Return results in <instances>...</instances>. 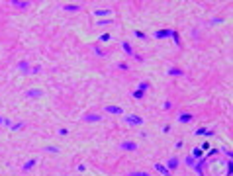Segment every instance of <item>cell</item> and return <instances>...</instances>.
I'll use <instances>...</instances> for the list:
<instances>
[{
	"instance_id": "obj_22",
	"label": "cell",
	"mask_w": 233,
	"mask_h": 176,
	"mask_svg": "<svg viewBox=\"0 0 233 176\" xmlns=\"http://www.w3.org/2000/svg\"><path fill=\"white\" fill-rule=\"evenodd\" d=\"M43 151H47V153H59L61 149H59V147H43Z\"/></svg>"
},
{
	"instance_id": "obj_3",
	"label": "cell",
	"mask_w": 233,
	"mask_h": 176,
	"mask_svg": "<svg viewBox=\"0 0 233 176\" xmlns=\"http://www.w3.org/2000/svg\"><path fill=\"white\" fill-rule=\"evenodd\" d=\"M176 120H178L180 123H190V121H194V115L188 114V112H182V114H178Z\"/></svg>"
},
{
	"instance_id": "obj_12",
	"label": "cell",
	"mask_w": 233,
	"mask_h": 176,
	"mask_svg": "<svg viewBox=\"0 0 233 176\" xmlns=\"http://www.w3.org/2000/svg\"><path fill=\"white\" fill-rule=\"evenodd\" d=\"M155 170H157L159 174H165V176H171V172H169V170H166V166H165L163 163H157V164H155Z\"/></svg>"
},
{
	"instance_id": "obj_7",
	"label": "cell",
	"mask_w": 233,
	"mask_h": 176,
	"mask_svg": "<svg viewBox=\"0 0 233 176\" xmlns=\"http://www.w3.org/2000/svg\"><path fill=\"white\" fill-rule=\"evenodd\" d=\"M121 49H123V51H126V53H127V57H131V59L135 57V51H133V47L129 45L127 41H121Z\"/></svg>"
},
{
	"instance_id": "obj_6",
	"label": "cell",
	"mask_w": 233,
	"mask_h": 176,
	"mask_svg": "<svg viewBox=\"0 0 233 176\" xmlns=\"http://www.w3.org/2000/svg\"><path fill=\"white\" fill-rule=\"evenodd\" d=\"M118 149L120 151H137V143H120Z\"/></svg>"
},
{
	"instance_id": "obj_32",
	"label": "cell",
	"mask_w": 233,
	"mask_h": 176,
	"mask_svg": "<svg viewBox=\"0 0 233 176\" xmlns=\"http://www.w3.org/2000/svg\"><path fill=\"white\" fill-rule=\"evenodd\" d=\"M108 39H110V33H104V35L100 37V41H108Z\"/></svg>"
},
{
	"instance_id": "obj_2",
	"label": "cell",
	"mask_w": 233,
	"mask_h": 176,
	"mask_svg": "<svg viewBox=\"0 0 233 176\" xmlns=\"http://www.w3.org/2000/svg\"><path fill=\"white\" fill-rule=\"evenodd\" d=\"M82 121H86V123H100L102 121V115L100 114H84L82 115Z\"/></svg>"
},
{
	"instance_id": "obj_29",
	"label": "cell",
	"mask_w": 233,
	"mask_h": 176,
	"mask_svg": "<svg viewBox=\"0 0 233 176\" xmlns=\"http://www.w3.org/2000/svg\"><path fill=\"white\" fill-rule=\"evenodd\" d=\"M204 131H206V127H200V129L194 131V135H204Z\"/></svg>"
},
{
	"instance_id": "obj_18",
	"label": "cell",
	"mask_w": 233,
	"mask_h": 176,
	"mask_svg": "<svg viewBox=\"0 0 233 176\" xmlns=\"http://www.w3.org/2000/svg\"><path fill=\"white\" fill-rule=\"evenodd\" d=\"M143 96H145V92H143V90H139V88H137L135 92H131V98H135V100H141Z\"/></svg>"
},
{
	"instance_id": "obj_5",
	"label": "cell",
	"mask_w": 233,
	"mask_h": 176,
	"mask_svg": "<svg viewBox=\"0 0 233 176\" xmlns=\"http://www.w3.org/2000/svg\"><path fill=\"white\" fill-rule=\"evenodd\" d=\"M43 96V90H39V88H32V90L26 92V98H41Z\"/></svg>"
},
{
	"instance_id": "obj_21",
	"label": "cell",
	"mask_w": 233,
	"mask_h": 176,
	"mask_svg": "<svg viewBox=\"0 0 233 176\" xmlns=\"http://www.w3.org/2000/svg\"><path fill=\"white\" fill-rule=\"evenodd\" d=\"M149 88H151V84H149V80H143V82L139 84V90H143V92H147V90H149Z\"/></svg>"
},
{
	"instance_id": "obj_19",
	"label": "cell",
	"mask_w": 233,
	"mask_h": 176,
	"mask_svg": "<svg viewBox=\"0 0 233 176\" xmlns=\"http://www.w3.org/2000/svg\"><path fill=\"white\" fill-rule=\"evenodd\" d=\"M18 69H20V71H24V72H30V63H27V61L20 63V65H18Z\"/></svg>"
},
{
	"instance_id": "obj_16",
	"label": "cell",
	"mask_w": 233,
	"mask_h": 176,
	"mask_svg": "<svg viewBox=\"0 0 233 176\" xmlns=\"http://www.w3.org/2000/svg\"><path fill=\"white\" fill-rule=\"evenodd\" d=\"M24 125H26L24 121H16V123H12V125H10V129L12 131H20V129H24Z\"/></svg>"
},
{
	"instance_id": "obj_11",
	"label": "cell",
	"mask_w": 233,
	"mask_h": 176,
	"mask_svg": "<svg viewBox=\"0 0 233 176\" xmlns=\"http://www.w3.org/2000/svg\"><path fill=\"white\" fill-rule=\"evenodd\" d=\"M63 10L65 12H81V4H65Z\"/></svg>"
},
{
	"instance_id": "obj_4",
	"label": "cell",
	"mask_w": 233,
	"mask_h": 176,
	"mask_svg": "<svg viewBox=\"0 0 233 176\" xmlns=\"http://www.w3.org/2000/svg\"><path fill=\"white\" fill-rule=\"evenodd\" d=\"M37 157H35V159H30V160H27V163H24V166H22V170H24V172H30L32 170V168L35 166V164H37Z\"/></svg>"
},
{
	"instance_id": "obj_13",
	"label": "cell",
	"mask_w": 233,
	"mask_h": 176,
	"mask_svg": "<svg viewBox=\"0 0 233 176\" xmlns=\"http://www.w3.org/2000/svg\"><path fill=\"white\" fill-rule=\"evenodd\" d=\"M166 75H169V76H182V75H184V71H182V69H176V67H172V69H169V71H166Z\"/></svg>"
},
{
	"instance_id": "obj_14",
	"label": "cell",
	"mask_w": 233,
	"mask_h": 176,
	"mask_svg": "<svg viewBox=\"0 0 233 176\" xmlns=\"http://www.w3.org/2000/svg\"><path fill=\"white\" fill-rule=\"evenodd\" d=\"M110 14H114L112 10H94V16L96 18H104V16H110Z\"/></svg>"
},
{
	"instance_id": "obj_8",
	"label": "cell",
	"mask_w": 233,
	"mask_h": 176,
	"mask_svg": "<svg viewBox=\"0 0 233 176\" xmlns=\"http://www.w3.org/2000/svg\"><path fill=\"white\" fill-rule=\"evenodd\" d=\"M104 110H106L108 114H114V115H121V114H123V110H121L120 106H106Z\"/></svg>"
},
{
	"instance_id": "obj_31",
	"label": "cell",
	"mask_w": 233,
	"mask_h": 176,
	"mask_svg": "<svg viewBox=\"0 0 233 176\" xmlns=\"http://www.w3.org/2000/svg\"><path fill=\"white\" fill-rule=\"evenodd\" d=\"M35 72H41V67H33V69L30 71V75H35Z\"/></svg>"
},
{
	"instance_id": "obj_1",
	"label": "cell",
	"mask_w": 233,
	"mask_h": 176,
	"mask_svg": "<svg viewBox=\"0 0 233 176\" xmlns=\"http://www.w3.org/2000/svg\"><path fill=\"white\" fill-rule=\"evenodd\" d=\"M123 123H127V125H131V127H137V125H143L145 120L137 114H129V115H123Z\"/></svg>"
},
{
	"instance_id": "obj_15",
	"label": "cell",
	"mask_w": 233,
	"mask_h": 176,
	"mask_svg": "<svg viewBox=\"0 0 233 176\" xmlns=\"http://www.w3.org/2000/svg\"><path fill=\"white\" fill-rule=\"evenodd\" d=\"M127 176H151V172H147V170H133V172H127Z\"/></svg>"
},
{
	"instance_id": "obj_24",
	"label": "cell",
	"mask_w": 233,
	"mask_h": 176,
	"mask_svg": "<svg viewBox=\"0 0 233 176\" xmlns=\"http://www.w3.org/2000/svg\"><path fill=\"white\" fill-rule=\"evenodd\" d=\"M214 135H216L214 129H206V131H204V137H214Z\"/></svg>"
},
{
	"instance_id": "obj_30",
	"label": "cell",
	"mask_w": 233,
	"mask_h": 176,
	"mask_svg": "<svg viewBox=\"0 0 233 176\" xmlns=\"http://www.w3.org/2000/svg\"><path fill=\"white\" fill-rule=\"evenodd\" d=\"M163 108H165V110H171V108H172V104H171V100H166V102H165V104H163Z\"/></svg>"
},
{
	"instance_id": "obj_23",
	"label": "cell",
	"mask_w": 233,
	"mask_h": 176,
	"mask_svg": "<svg viewBox=\"0 0 233 176\" xmlns=\"http://www.w3.org/2000/svg\"><path fill=\"white\" fill-rule=\"evenodd\" d=\"M172 37H174V41H176V45H180V35H178L176 29H172Z\"/></svg>"
},
{
	"instance_id": "obj_9",
	"label": "cell",
	"mask_w": 233,
	"mask_h": 176,
	"mask_svg": "<svg viewBox=\"0 0 233 176\" xmlns=\"http://www.w3.org/2000/svg\"><path fill=\"white\" fill-rule=\"evenodd\" d=\"M153 35H155L157 39H163V37H171V35H172V29H161V32H155Z\"/></svg>"
},
{
	"instance_id": "obj_25",
	"label": "cell",
	"mask_w": 233,
	"mask_h": 176,
	"mask_svg": "<svg viewBox=\"0 0 233 176\" xmlns=\"http://www.w3.org/2000/svg\"><path fill=\"white\" fill-rule=\"evenodd\" d=\"M112 24V20H100L98 22V26H110Z\"/></svg>"
},
{
	"instance_id": "obj_27",
	"label": "cell",
	"mask_w": 233,
	"mask_h": 176,
	"mask_svg": "<svg viewBox=\"0 0 233 176\" xmlns=\"http://www.w3.org/2000/svg\"><path fill=\"white\" fill-rule=\"evenodd\" d=\"M59 135H61V137H65V135H69V129H65V127H61V129H59Z\"/></svg>"
},
{
	"instance_id": "obj_26",
	"label": "cell",
	"mask_w": 233,
	"mask_h": 176,
	"mask_svg": "<svg viewBox=\"0 0 233 176\" xmlns=\"http://www.w3.org/2000/svg\"><path fill=\"white\" fill-rule=\"evenodd\" d=\"M220 151H221V153H225V155H227V157L231 159V151L227 149V147H221V149H220Z\"/></svg>"
},
{
	"instance_id": "obj_20",
	"label": "cell",
	"mask_w": 233,
	"mask_h": 176,
	"mask_svg": "<svg viewBox=\"0 0 233 176\" xmlns=\"http://www.w3.org/2000/svg\"><path fill=\"white\" fill-rule=\"evenodd\" d=\"M190 157H192V159H202V149H200V147H196V149L192 151Z\"/></svg>"
},
{
	"instance_id": "obj_28",
	"label": "cell",
	"mask_w": 233,
	"mask_h": 176,
	"mask_svg": "<svg viewBox=\"0 0 233 176\" xmlns=\"http://www.w3.org/2000/svg\"><path fill=\"white\" fill-rule=\"evenodd\" d=\"M135 37H139V39H145V37H147V35H145L143 32H135Z\"/></svg>"
},
{
	"instance_id": "obj_10",
	"label": "cell",
	"mask_w": 233,
	"mask_h": 176,
	"mask_svg": "<svg viewBox=\"0 0 233 176\" xmlns=\"http://www.w3.org/2000/svg\"><path fill=\"white\" fill-rule=\"evenodd\" d=\"M165 166H166V170H169V172H171V170H174V168L178 166V159H176V157L169 159V160H166V164H165Z\"/></svg>"
},
{
	"instance_id": "obj_33",
	"label": "cell",
	"mask_w": 233,
	"mask_h": 176,
	"mask_svg": "<svg viewBox=\"0 0 233 176\" xmlns=\"http://www.w3.org/2000/svg\"><path fill=\"white\" fill-rule=\"evenodd\" d=\"M118 69H120V71H127V65H123V63H120V65H118Z\"/></svg>"
},
{
	"instance_id": "obj_17",
	"label": "cell",
	"mask_w": 233,
	"mask_h": 176,
	"mask_svg": "<svg viewBox=\"0 0 233 176\" xmlns=\"http://www.w3.org/2000/svg\"><path fill=\"white\" fill-rule=\"evenodd\" d=\"M12 6H16V8H22V10H26V8H30V2H16V0H14Z\"/></svg>"
},
{
	"instance_id": "obj_34",
	"label": "cell",
	"mask_w": 233,
	"mask_h": 176,
	"mask_svg": "<svg viewBox=\"0 0 233 176\" xmlns=\"http://www.w3.org/2000/svg\"><path fill=\"white\" fill-rule=\"evenodd\" d=\"M0 125H4V117H0Z\"/></svg>"
}]
</instances>
